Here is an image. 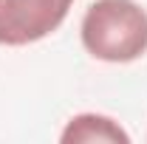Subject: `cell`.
I'll list each match as a JSON object with an SVG mask.
<instances>
[{"label": "cell", "instance_id": "cell-2", "mask_svg": "<svg viewBox=\"0 0 147 144\" xmlns=\"http://www.w3.org/2000/svg\"><path fill=\"white\" fill-rule=\"evenodd\" d=\"M74 0H0V45H28L68 17Z\"/></svg>", "mask_w": 147, "mask_h": 144}, {"label": "cell", "instance_id": "cell-1", "mask_svg": "<svg viewBox=\"0 0 147 144\" xmlns=\"http://www.w3.org/2000/svg\"><path fill=\"white\" fill-rule=\"evenodd\" d=\"M82 45L102 62H133L147 51V11L136 0H96L82 17Z\"/></svg>", "mask_w": 147, "mask_h": 144}, {"label": "cell", "instance_id": "cell-3", "mask_svg": "<svg viewBox=\"0 0 147 144\" xmlns=\"http://www.w3.org/2000/svg\"><path fill=\"white\" fill-rule=\"evenodd\" d=\"M62 144H127L130 136L119 127V122H113L108 116L99 113H79L74 116L68 127L59 136Z\"/></svg>", "mask_w": 147, "mask_h": 144}]
</instances>
